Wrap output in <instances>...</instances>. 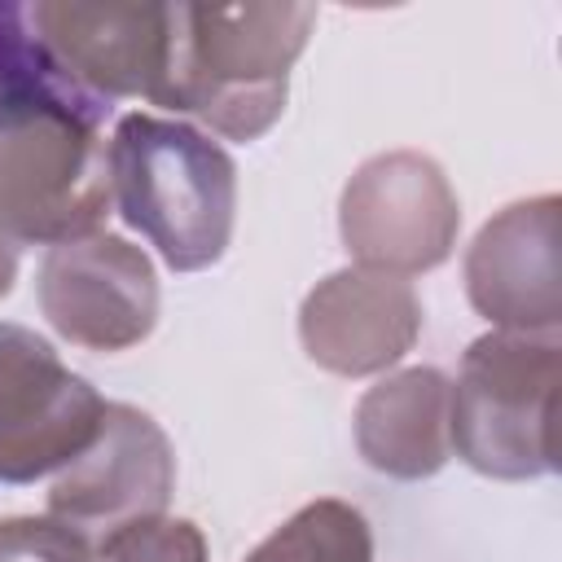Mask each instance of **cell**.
<instances>
[{"mask_svg":"<svg viewBox=\"0 0 562 562\" xmlns=\"http://www.w3.org/2000/svg\"><path fill=\"white\" fill-rule=\"evenodd\" d=\"M105 101L83 92L44 48L26 4H0V237L61 246L110 211Z\"/></svg>","mask_w":562,"mask_h":562,"instance_id":"1","label":"cell"},{"mask_svg":"<svg viewBox=\"0 0 562 562\" xmlns=\"http://www.w3.org/2000/svg\"><path fill=\"white\" fill-rule=\"evenodd\" d=\"M110 206L176 272L224 259L237 215V167L198 127L158 114H123L105 145Z\"/></svg>","mask_w":562,"mask_h":562,"instance_id":"2","label":"cell"},{"mask_svg":"<svg viewBox=\"0 0 562 562\" xmlns=\"http://www.w3.org/2000/svg\"><path fill=\"white\" fill-rule=\"evenodd\" d=\"M312 26L316 4H184L180 114L228 140H259L285 110Z\"/></svg>","mask_w":562,"mask_h":562,"instance_id":"3","label":"cell"},{"mask_svg":"<svg viewBox=\"0 0 562 562\" xmlns=\"http://www.w3.org/2000/svg\"><path fill=\"white\" fill-rule=\"evenodd\" d=\"M553 395L558 334L492 329L474 338L452 382V452L505 483L553 474Z\"/></svg>","mask_w":562,"mask_h":562,"instance_id":"4","label":"cell"},{"mask_svg":"<svg viewBox=\"0 0 562 562\" xmlns=\"http://www.w3.org/2000/svg\"><path fill=\"white\" fill-rule=\"evenodd\" d=\"M35 35L97 101L136 97L180 114L184 4H26Z\"/></svg>","mask_w":562,"mask_h":562,"instance_id":"5","label":"cell"},{"mask_svg":"<svg viewBox=\"0 0 562 562\" xmlns=\"http://www.w3.org/2000/svg\"><path fill=\"white\" fill-rule=\"evenodd\" d=\"M338 233L356 268L408 281L452 255L461 206L435 158L417 149H391L360 162L347 180Z\"/></svg>","mask_w":562,"mask_h":562,"instance_id":"6","label":"cell"},{"mask_svg":"<svg viewBox=\"0 0 562 562\" xmlns=\"http://www.w3.org/2000/svg\"><path fill=\"white\" fill-rule=\"evenodd\" d=\"M105 400L48 338L0 321V483L61 474L101 430Z\"/></svg>","mask_w":562,"mask_h":562,"instance_id":"7","label":"cell"},{"mask_svg":"<svg viewBox=\"0 0 562 562\" xmlns=\"http://www.w3.org/2000/svg\"><path fill=\"white\" fill-rule=\"evenodd\" d=\"M171 492L176 452L162 426L132 404H105L97 439L53 479L48 514L101 544L132 522L162 518Z\"/></svg>","mask_w":562,"mask_h":562,"instance_id":"8","label":"cell"},{"mask_svg":"<svg viewBox=\"0 0 562 562\" xmlns=\"http://www.w3.org/2000/svg\"><path fill=\"white\" fill-rule=\"evenodd\" d=\"M35 294L48 325L88 351H127L158 325V277L149 255L101 228L48 246Z\"/></svg>","mask_w":562,"mask_h":562,"instance_id":"9","label":"cell"},{"mask_svg":"<svg viewBox=\"0 0 562 562\" xmlns=\"http://www.w3.org/2000/svg\"><path fill=\"white\" fill-rule=\"evenodd\" d=\"M465 294L479 316L509 334H558V198H522L492 215L465 250Z\"/></svg>","mask_w":562,"mask_h":562,"instance_id":"10","label":"cell"},{"mask_svg":"<svg viewBox=\"0 0 562 562\" xmlns=\"http://www.w3.org/2000/svg\"><path fill=\"white\" fill-rule=\"evenodd\" d=\"M417 334H422L417 290L404 277L369 272L356 263L316 281L299 307L303 351L338 378L386 373L408 356Z\"/></svg>","mask_w":562,"mask_h":562,"instance_id":"11","label":"cell"},{"mask_svg":"<svg viewBox=\"0 0 562 562\" xmlns=\"http://www.w3.org/2000/svg\"><path fill=\"white\" fill-rule=\"evenodd\" d=\"M356 452L391 479H430L452 457V382L417 364L369 386L351 417Z\"/></svg>","mask_w":562,"mask_h":562,"instance_id":"12","label":"cell"},{"mask_svg":"<svg viewBox=\"0 0 562 562\" xmlns=\"http://www.w3.org/2000/svg\"><path fill=\"white\" fill-rule=\"evenodd\" d=\"M246 562H373V531L347 501H312L263 536Z\"/></svg>","mask_w":562,"mask_h":562,"instance_id":"13","label":"cell"},{"mask_svg":"<svg viewBox=\"0 0 562 562\" xmlns=\"http://www.w3.org/2000/svg\"><path fill=\"white\" fill-rule=\"evenodd\" d=\"M97 562H211L206 536L189 518H149L132 522L97 544Z\"/></svg>","mask_w":562,"mask_h":562,"instance_id":"14","label":"cell"},{"mask_svg":"<svg viewBox=\"0 0 562 562\" xmlns=\"http://www.w3.org/2000/svg\"><path fill=\"white\" fill-rule=\"evenodd\" d=\"M0 562H97V544L53 514L0 518Z\"/></svg>","mask_w":562,"mask_h":562,"instance_id":"15","label":"cell"},{"mask_svg":"<svg viewBox=\"0 0 562 562\" xmlns=\"http://www.w3.org/2000/svg\"><path fill=\"white\" fill-rule=\"evenodd\" d=\"M13 277H18V255H13V246L0 237V299L13 290Z\"/></svg>","mask_w":562,"mask_h":562,"instance_id":"16","label":"cell"}]
</instances>
